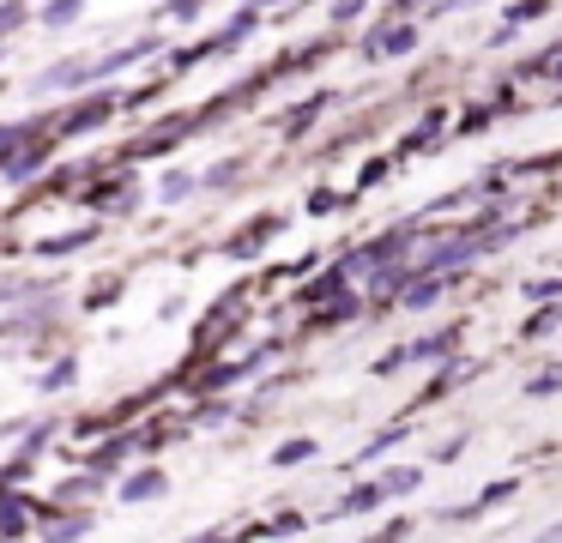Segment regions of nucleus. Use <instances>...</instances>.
<instances>
[{"label":"nucleus","mask_w":562,"mask_h":543,"mask_svg":"<svg viewBox=\"0 0 562 543\" xmlns=\"http://www.w3.org/2000/svg\"><path fill=\"white\" fill-rule=\"evenodd\" d=\"M79 12H86V7H49V12H43V24H74Z\"/></svg>","instance_id":"nucleus-5"},{"label":"nucleus","mask_w":562,"mask_h":543,"mask_svg":"<svg viewBox=\"0 0 562 543\" xmlns=\"http://www.w3.org/2000/svg\"><path fill=\"white\" fill-rule=\"evenodd\" d=\"M381 495H387L381 483H363V489H351V495H345V501H339V513H333V519H357V513H369V507H381Z\"/></svg>","instance_id":"nucleus-2"},{"label":"nucleus","mask_w":562,"mask_h":543,"mask_svg":"<svg viewBox=\"0 0 562 543\" xmlns=\"http://www.w3.org/2000/svg\"><path fill=\"white\" fill-rule=\"evenodd\" d=\"M308 453H315V441H284L279 453H272V465H303Z\"/></svg>","instance_id":"nucleus-4"},{"label":"nucleus","mask_w":562,"mask_h":543,"mask_svg":"<svg viewBox=\"0 0 562 543\" xmlns=\"http://www.w3.org/2000/svg\"><path fill=\"white\" fill-rule=\"evenodd\" d=\"M19 19H25L19 7H0V36H7V24H19Z\"/></svg>","instance_id":"nucleus-8"},{"label":"nucleus","mask_w":562,"mask_h":543,"mask_svg":"<svg viewBox=\"0 0 562 543\" xmlns=\"http://www.w3.org/2000/svg\"><path fill=\"white\" fill-rule=\"evenodd\" d=\"M417 36H424L417 24H387L381 36H369V43H363V55H369V60H381V55H405V48H417Z\"/></svg>","instance_id":"nucleus-1"},{"label":"nucleus","mask_w":562,"mask_h":543,"mask_svg":"<svg viewBox=\"0 0 562 543\" xmlns=\"http://www.w3.org/2000/svg\"><path fill=\"white\" fill-rule=\"evenodd\" d=\"M557 320H562V308H544V314H538V320H532V326H526V332H532V338H538V332H550V326H557Z\"/></svg>","instance_id":"nucleus-6"},{"label":"nucleus","mask_w":562,"mask_h":543,"mask_svg":"<svg viewBox=\"0 0 562 543\" xmlns=\"http://www.w3.org/2000/svg\"><path fill=\"white\" fill-rule=\"evenodd\" d=\"M400 538H405V525H387L381 538H369V543H400Z\"/></svg>","instance_id":"nucleus-9"},{"label":"nucleus","mask_w":562,"mask_h":543,"mask_svg":"<svg viewBox=\"0 0 562 543\" xmlns=\"http://www.w3.org/2000/svg\"><path fill=\"white\" fill-rule=\"evenodd\" d=\"M164 489V471H139V477H127V501H146V495H158Z\"/></svg>","instance_id":"nucleus-3"},{"label":"nucleus","mask_w":562,"mask_h":543,"mask_svg":"<svg viewBox=\"0 0 562 543\" xmlns=\"http://www.w3.org/2000/svg\"><path fill=\"white\" fill-rule=\"evenodd\" d=\"M188 188H194V181H188V176H170V181H164V200H182Z\"/></svg>","instance_id":"nucleus-7"}]
</instances>
